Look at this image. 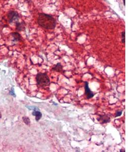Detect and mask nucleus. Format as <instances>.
Wrapping results in <instances>:
<instances>
[{
	"instance_id": "2",
	"label": "nucleus",
	"mask_w": 136,
	"mask_h": 152,
	"mask_svg": "<svg viewBox=\"0 0 136 152\" xmlns=\"http://www.w3.org/2000/svg\"><path fill=\"white\" fill-rule=\"evenodd\" d=\"M36 79L37 85L41 87H45L50 85V80L46 73H38Z\"/></svg>"
},
{
	"instance_id": "13",
	"label": "nucleus",
	"mask_w": 136,
	"mask_h": 152,
	"mask_svg": "<svg viewBox=\"0 0 136 152\" xmlns=\"http://www.w3.org/2000/svg\"><path fill=\"white\" fill-rule=\"evenodd\" d=\"M122 111H117L116 113V117H119L121 115H122Z\"/></svg>"
},
{
	"instance_id": "3",
	"label": "nucleus",
	"mask_w": 136,
	"mask_h": 152,
	"mask_svg": "<svg viewBox=\"0 0 136 152\" xmlns=\"http://www.w3.org/2000/svg\"><path fill=\"white\" fill-rule=\"evenodd\" d=\"M7 17L8 19V22L10 24H15L16 22H18L19 15L17 12L14 10H11L8 13Z\"/></svg>"
},
{
	"instance_id": "4",
	"label": "nucleus",
	"mask_w": 136,
	"mask_h": 152,
	"mask_svg": "<svg viewBox=\"0 0 136 152\" xmlns=\"http://www.w3.org/2000/svg\"><path fill=\"white\" fill-rule=\"evenodd\" d=\"M85 94L87 96V99L91 98L94 96V94L93 92L91 91L89 87L88 83L87 82H85Z\"/></svg>"
},
{
	"instance_id": "12",
	"label": "nucleus",
	"mask_w": 136,
	"mask_h": 152,
	"mask_svg": "<svg viewBox=\"0 0 136 152\" xmlns=\"http://www.w3.org/2000/svg\"><path fill=\"white\" fill-rule=\"evenodd\" d=\"M122 43H125V31L122 32Z\"/></svg>"
},
{
	"instance_id": "9",
	"label": "nucleus",
	"mask_w": 136,
	"mask_h": 152,
	"mask_svg": "<svg viewBox=\"0 0 136 152\" xmlns=\"http://www.w3.org/2000/svg\"><path fill=\"white\" fill-rule=\"evenodd\" d=\"M63 67L60 63H58L55 65V67L53 68V70L57 72H61L63 70Z\"/></svg>"
},
{
	"instance_id": "8",
	"label": "nucleus",
	"mask_w": 136,
	"mask_h": 152,
	"mask_svg": "<svg viewBox=\"0 0 136 152\" xmlns=\"http://www.w3.org/2000/svg\"><path fill=\"white\" fill-rule=\"evenodd\" d=\"M32 115L35 116V119L36 121H38L39 120L42 116L41 113L39 110H34L33 112L32 113Z\"/></svg>"
},
{
	"instance_id": "7",
	"label": "nucleus",
	"mask_w": 136,
	"mask_h": 152,
	"mask_svg": "<svg viewBox=\"0 0 136 152\" xmlns=\"http://www.w3.org/2000/svg\"><path fill=\"white\" fill-rule=\"evenodd\" d=\"M98 120L99 121L102 122V123H106L110 122V119L107 115H103L100 116L99 119H98Z\"/></svg>"
},
{
	"instance_id": "1",
	"label": "nucleus",
	"mask_w": 136,
	"mask_h": 152,
	"mask_svg": "<svg viewBox=\"0 0 136 152\" xmlns=\"http://www.w3.org/2000/svg\"><path fill=\"white\" fill-rule=\"evenodd\" d=\"M38 23L41 27L47 30H53L56 27L55 19L50 15L45 13H39Z\"/></svg>"
},
{
	"instance_id": "15",
	"label": "nucleus",
	"mask_w": 136,
	"mask_h": 152,
	"mask_svg": "<svg viewBox=\"0 0 136 152\" xmlns=\"http://www.w3.org/2000/svg\"><path fill=\"white\" fill-rule=\"evenodd\" d=\"M1 118V113H0V118Z\"/></svg>"
},
{
	"instance_id": "14",
	"label": "nucleus",
	"mask_w": 136,
	"mask_h": 152,
	"mask_svg": "<svg viewBox=\"0 0 136 152\" xmlns=\"http://www.w3.org/2000/svg\"><path fill=\"white\" fill-rule=\"evenodd\" d=\"M123 1H124V5L125 6V0H123Z\"/></svg>"
},
{
	"instance_id": "10",
	"label": "nucleus",
	"mask_w": 136,
	"mask_h": 152,
	"mask_svg": "<svg viewBox=\"0 0 136 152\" xmlns=\"http://www.w3.org/2000/svg\"><path fill=\"white\" fill-rule=\"evenodd\" d=\"M23 121L24 122H25V123L27 125H30V120L29 119V118L27 117H24L23 118Z\"/></svg>"
},
{
	"instance_id": "6",
	"label": "nucleus",
	"mask_w": 136,
	"mask_h": 152,
	"mask_svg": "<svg viewBox=\"0 0 136 152\" xmlns=\"http://www.w3.org/2000/svg\"><path fill=\"white\" fill-rule=\"evenodd\" d=\"M11 35L12 36L13 38V41L17 42L21 40V35L19 32H13L11 33Z\"/></svg>"
},
{
	"instance_id": "11",
	"label": "nucleus",
	"mask_w": 136,
	"mask_h": 152,
	"mask_svg": "<svg viewBox=\"0 0 136 152\" xmlns=\"http://www.w3.org/2000/svg\"><path fill=\"white\" fill-rule=\"evenodd\" d=\"M9 94L10 95L14 96V97H15L16 95H15V92H14V88H12L11 90L9 92Z\"/></svg>"
},
{
	"instance_id": "5",
	"label": "nucleus",
	"mask_w": 136,
	"mask_h": 152,
	"mask_svg": "<svg viewBox=\"0 0 136 152\" xmlns=\"http://www.w3.org/2000/svg\"><path fill=\"white\" fill-rule=\"evenodd\" d=\"M16 25V30L17 31H21L25 30V22L22 21V22H19V21L15 23Z\"/></svg>"
}]
</instances>
